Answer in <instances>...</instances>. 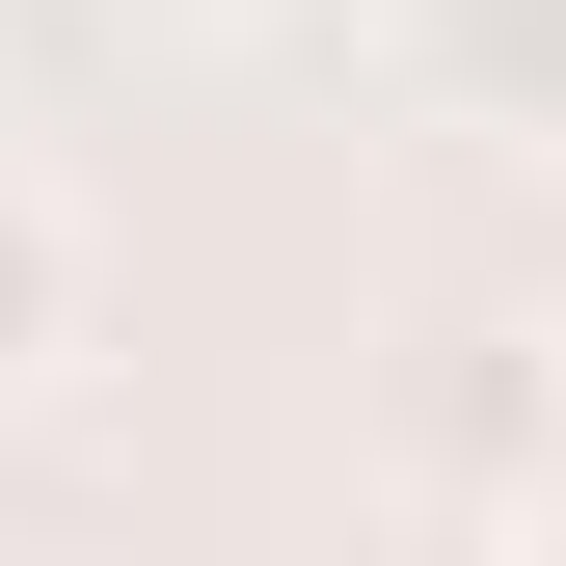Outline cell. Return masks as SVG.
<instances>
[{
    "instance_id": "3957f363",
    "label": "cell",
    "mask_w": 566,
    "mask_h": 566,
    "mask_svg": "<svg viewBox=\"0 0 566 566\" xmlns=\"http://www.w3.org/2000/svg\"><path fill=\"white\" fill-rule=\"evenodd\" d=\"M513 432H539V350H513V324H459V378H432V459H513Z\"/></svg>"
},
{
    "instance_id": "277c9868",
    "label": "cell",
    "mask_w": 566,
    "mask_h": 566,
    "mask_svg": "<svg viewBox=\"0 0 566 566\" xmlns=\"http://www.w3.org/2000/svg\"><path fill=\"white\" fill-rule=\"evenodd\" d=\"M108 28H270V0H108Z\"/></svg>"
},
{
    "instance_id": "5b68a950",
    "label": "cell",
    "mask_w": 566,
    "mask_h": 566,
    "mask_svg": "<svg viewBox=\"0 0 566 566\" xmlns=\"http://www.w3.org/2000/svg\"><path fill=\"white\" fill-rule=\"evenodd\" d=\"M485 566H566V513H485Z\"/></svg>"
},
{
    "instance_id": "7a4b0ae2",
    "label": "cell",
    "mask_w": 566,
    "mask_h": 566,
    "mask_svg": "<svg viewBox=\"0 0 566 566\" xmlns=\"http://www.w3.org/2000/svg\"><path fill=\"white\" fill-rule=\"evenodd\" d=\"M54 350H82V189H54V163H0V405H28Z\"/></svg>"
},
{
    "instance_id": "6da1fadb",
    "label": "cell",
    "mask_w": 566,
    "mask_h": 566,
    "mask_svg": "<svg viewBox=\"0 0 566 566\" xmlns=\"http://www.w3.org/2000/svg\"><path fill=\"white\" fill-rule=\"evenodd\" d=\"M378 108L459 135V163H539L566 135V0H378Z\"/></svg>"
}]
</instances>
